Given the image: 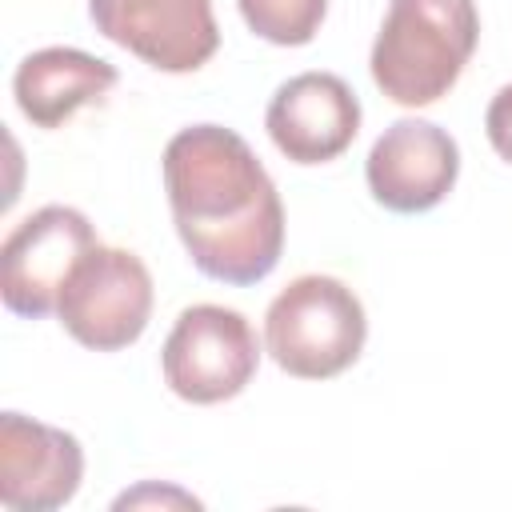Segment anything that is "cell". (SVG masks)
<instances>
[{
	"label": "cell",
	"mask_w": 512,
	"mask_h": 512,
	"mask_svg": "<svg viewBox=\"0 0 512 512\" xmlns=\"http://www.w3.org/2000/svg\"><path fill=\"white\" fill-rule=\"evenodd\" d=\"M164 192L176 236L208 280L256 284L280 264L284 204L240 132L180 128L164 148Z\"/></svg>",
	"instance_id": "cell-1"
},
{
	"label": "cell",
	"mask_w": 512,
	"mask_h": 512,
	"mask_svg": "<svg viewBox=\"0 0 512 512\" xmlns=\"http://www.w3.org/2000/svg\"><path fill=\"white\" fill-rule=\"evenodd\" d=\"M476 40L472 0H392L372 44V80L404 108L436 104L460 80Z\"/></svg>",
	"instance_id": "cell-2"
},
{
	"label": "cell",
	"mask_w": 512,
	"mask_h": 512,
	"mask_svg": "<svg viewBox=\"0 0 512 512\" xmlns=\"http://www.w3.org/2000/svg\"><path fill=\"white\" fill-rule=\"evenodd\" d=\"M368 340L360 296L336 276H296L264 316V348L296 380H332L356 364Z\"/></svg>",
	"instance_id": "cell-3"
},
{
	"label": "cell",
	"mask_w": 512,
	"mask_h": 512,
	"mask_svg": "<svg viewBox=\"0 0 512 512\" xmlns=\"http://www.w3.org/2000/svg\"><path fill=\"white\" fill-rule=\"evenodd\" d=\"M164 384L188 404H220L240 396L260 368L252 324L224 304H192L176 316L164 352Z\"/></svg>",
	"instance_id": "cell-4"
},
{
	"label": "cell",
	"mask_w": 512,
	"mask_h": 512,
	"mask_svg": "<svg viewBox=\"0 0 512 512\" xmlns=\"http://www.w3.org/2000/svg\"><path fill=\"white\" fill-rule=\"evenodd\" d=\"M56 316L64 332L92 352L136 344L152 316V276L128 248L96 244L68 276Z\"/></svg>",
	"instance_id": "cell-5"
},
{
	"label": "cell",
	"mask_w": 512,
	"mask_h": 512,
	"mask_svg": "<svg viewBox=\"0 0 512 512\" xmlns=\"http://www.w3.org/2000/svg\"><path fill=\"white\" fill-rule=\"evenodd\" d=\"M100 244L80 208L48 204L24 216L0 248V296L8 312L40 320L56 312L72 268Z\"/></svg>",
	"instance_id": "cell-6"
},
{
	"label": "cell",
	"mask_w": 512,
	"mask_h": 512,
	"mask_svg": "<svg viewBox=\"0 0 512 512\" xmlns=\"http://www.w3.org/2000/svg\"><path fill=\"white\" fill-rule=\"evenodd\" d=\"M96 32L160 72H196L220 48L212 0H88Z\"/></svg>",
	"instance_id": "cell-7"
},
{
	"label": "cell",
	"mask_w": 512,
	"mask_h": 512,
	"mask_svg": "<svg viewBox=\"0 0 512 512\" xmlns=\"http://www.w3.org/2000/svg\"><path fill=\"white\" fill-rule=\"evenodd\" d=\"M364 176L376 204L400 216H416L436 208L456 188L460 148L432 120L404 116L376 136L364 160Z\"/></svg>",
	"instance_id": "cell-8"
},
{
	"label": "cell",
	"mask_w": 512,
	"mask_h": 512,
	"mask_svg": "<svg viewBox=\"0 0 512 512\" xmlns=\"http://www.w3.org/2000/svg\"><path fill=\"white\" fill-rule=\"evenodd\" d=\"M264 128L292 164H328L356 140L360 100L332 72H300L272 92Z\"/></svg>",
	"instance_id": "cell-9"
},
{
	"label": "cell",
	"mask_w": 512,
	"mask_h": 512,
	"mask_svg": "<svg viewBox=\"0 0 512 512\" xmlns=\"http://www.w3.org/2000/svg\"><path fill=\"white\" fill-rule=\"evenodd\" d=\"M84 480V448L72 432L20 412L0 416V504L8 512L64 508Z\"/></svg>",
	"instance_id": "cell-10"
},
{
	"label": "cell",
	"mask_w": 512,
	"mask_h": 512,
	"mask_svg": "<svg viewBox=\"0 0 512 512\" xmlns=\"http://www.w3.org/2000/svg\"><path fill=\"white\" fill-rule=\"evenodd\" d=\"M120 72L116 64L80 52V48H40L16 64L12 96L24 120L36 128H60L76 108L100 100L108 88H116Z\"/></svg>",
	"instance_id": "cell-11"
},
{
	"label": "cell",
	"mask_w": 512,
	"mask_h": 512,
	"mask_svg": "<svg viewBox=\"0 0 512 512\" xmlns=\"http://www.w3.org/2000/svg\"><path fill=\"white\" fill-rule=\"evenodd\" d=\"M244 24L280 48H300L308 44L328 12V0H236Z\"/></svg>",
	"instance_id": "cell-12"
},
{
	"label": "cell",
	"mask_w": 512,
	"mask_h": 512,
	"mask_svg": "<svg viewBox=\"0 0 512 512\" xmlns=\"http://www.w3.org/2000/svg\"><path fill=\"white\" fill-rule=\"evenodd\" d=\"M484 132H488V144L496 148V156L512 164V84H504V88L488 100Z\"/></svg>",
	"instance_id": "cell-13"
},
{
	"label": "cell",
	"mask_w": 512,
	"mask_h": 512,
	"mask_svg": "<svg viewBox=\"0 0 512 512\" xmlns=\"http://www.w3.org/2000/svg\"><path fill=\"white\" fill-rule=\"evenodd\" d=\"M148 504H176V508H200V500L192 496V492H184V488H172V484H140V488H132V492H124V496H116V512H124V508H148Z\"/></svg>",
	"instance_id": "cell-14"
}]
</instances>
